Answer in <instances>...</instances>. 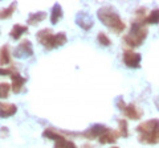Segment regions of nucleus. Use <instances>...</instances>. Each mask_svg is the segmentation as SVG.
<instances>
[{
  "label": "nucleus",
  "mask_w": 159,
  "mask_h": 148,
  "mask_svg": "<svg viewBox=\"0 0 159 148\" xmlns=\"http://www.w3.org/2000/svg\"><path fill=\"white\" fill-rule=\"evenodd\" d=\"M97 17L103 25L109 28L113 33L119 34L125 31L126 24L119 16L118 11L111 6H103L97 11Z\"/></svg>",
  "instance_id": "1"
},
{
  "label": "nucleus",
  "mask_w": 159,
  "mask_h": 148,
  "mask_svg": "<svg viewBox=\"0 0 159 148\" xmlns=\"http://www.w3.org/2000/svg\"><path fill=\"white\" fill-rule=\"evenodd\" d=\"M138 141L154 146L159 143V119H148L137 126Z\"/></svg>",
  "instance_id": "2"
},
{
  "label": "nucleus",
  "mask_w": 159,
  "mask_h": 148,
  "mask_svg": "<svg viewBox=\"0 0 159 148\" xmlns=\"http://www.w3.org/2000/svg\"><path fill=\"white\" fill-rule=\"evenodd\" d=\"M148 34L147 25L142 20L134 19L130 25V31L123 36V42L130 48H138L146 41Z\"/></svg>",
  "instance_id": "3"
},
{
  "label": "nucleus",
  "mask_w": 159,
  "mask_h": 148,
  "mask_svg": "<svg viewBox=\"0 0 159 148\" xmlns=\"http://www.w3.org/2000/svg\"><path fill=\"white\" fill-rule=\"evenodd\" d=\"M36 38L44 48L48 49V50H52V49H56V48L65 45L66 41H68L65 32L53 33V31L51 28H44L41 31H39L36 33Z\"/></svg>",
  "instance_id": "4"
},
{
  "label": "nucleus",
  "mask_w": 159,
  "mask_h": 148,
  "mask_svg": "<svg viewBox=\"0 0 159 148\" xmlns=\"http://www.w3.org/2000/svg\"><path fill=\"white\" fill-rule=\"evenodd\" d=\"M43 136L47 137V139L54 140V148H78L74 144V141L69 140L68 137L64 136L61 131H58L53 127H47L43 131Z\"/></svg>",
  "instance_id": "5"
},
{
  "label": "nucleus",
  "mask_w": 159,
  "mask_h": 148,
  "mask_svg": "<svg viewBox=\"0 0 159 148\" xmlns=\"http://www.w3.org/2000/svg\"><path fill=\"white\" fill-rule=\"evenodd\" d=\"M122 61L129 69H139L142 62V56L141 53L134 52L133 49H125L122 53Z\"/></svg>",
  "instance_id": "6"
},
{
  "label": "nucleus",
  "mask_w": 159,
  "mask_h": 148,
  "mask_svg": "<svg viewBox=\"0 0 159 148\" xmlns=\"http://www.w3.org/2000/svg\"><path fill=\"white\" fill-rule=\"evenodd\" d=\"M106 130H107V126L101 124V123H96V124H93L89 128H86L85 131L77 132V134H78V136H81L86 140H94V139L98 140V137L101 136Z\"/></svg>",
  "instance_id": "7"
},
{
  "label": "nucleus",
  "mask_w": 159,
  "mask_h": 148,
  "mask_svg": "<svg viewBox=\"0 0 159 148\" xmlns=\"http://www.w3.org/2000/svg\"><path fill=\"white\" fill-rule=\"evenodd\" d=\"M13 56L16 58H28V57H32L33 56V45L32 42L24 38V40L20 41L19 45L15 48V52H13Z\"/></svg>",
  "instance_id": "8"
},
{
  "label": "nucleus",
  "mask_w": 159,
  "mask_h": 148,
  "mask_svg": "<svg viewBox=\"0 0 159 148\" xmlns=\"http://www.w3.org/2000/svg\"><path fill=\"white\" fill-rule=\"evenodd\" d=\"M122 112L126 118H129V119H131V120H139L143 116V110L141 107H138L135 103H129V105H126L123 107Z\"/></svg>",
  "instance_id": "9"
},
{
  "label": "nucleus",
  "mask_w": 159,
  "mask_h": 148,
  "mask_svg": "<svg viewBox=\"0 0 159 148\" xmlns=\"http://www.w3.org/2000/svg\"><path fill=\"white\" fill-rule=\"evenodd\" d=\"M76 23L80 28H82L84 31H90L94 25V21H93V17L85 11H81L77 13L76 16Z\"/></svg>",
  "instance_id": "10"
},
{
  "label": "nucleus",
  "mask_w": 159,
  "mask_h": 148,
  "mask_svg": "<svg viewBox=\"0 0 159 148\" xmlns=\"http://www.w3.org/2000/svg\"><path fill=\"white\" fill-rule=\"evenodd\" d=\"M119 132L117 130H111V128L107 127V130L103 132V134L98 137V143L102 146L105 144H113V143H116L118 139H119Z\"/></svg>",
  "instance_id": "11"
},
{
  "label": "nucleus",
  "mask_w": 159,
  "mask_h": 148,
  "mask_svg": "<svg viewBox=\"0 0 159 148\" xmlns=\"http://www.w3.org/2000/svg\"><path fill=\"white\" fill-rule=\"evenodd\" d=\"M11 80H12V85H11L12 86V91L15 93V94L21 93L23 89H24V85H25V82H27V78L23 77L21 74L16 70L11 76Z\"/></svg>",
  "instance_id": "12"
},
{
  "label": "nucleus",
  "mask_w": 159,
  "mask_h": 148,
  "mask_svg": "<svg viewBox=\"0 0 159 148\" xmlns=\"http://www.w3.org/2000/svg\"><path fill=\"white\" fill-rule=\"evenodd\" d=\"M17 112V107L13 103H7V102H0V118L6 119L15 115Z\"/></svg>",
  "instance_id": "13"
},
{
  "label": "nucleus",
  "mask_w": 159,
  "mask_h": 148,
  "mask_svg": "<svg viewBox=\"0 0 159 148\" xmlns=\"http://www.w3.org/2000/svg\"><path fill=\"white\" fill-rule=\"evenodd\" d=\"M64 16V12H62V7H61V4H53V7L51 9V23H52V25H56V24H58V21L62 19Z\"/></svg>",
  "instance_id": "14"
},
{
  "label": "nucleus",
  "mask_w": 159,
  "mask_h": 148,
  "mask_svg": "<svg viewBox=\"0 0 159 148\" xmlns=\"http://www.w3.org/2000/svg\"><path fill=\"white\" fill-rule=\"evenodd\" d=\"M45 19H47V12H44V11L32 12L27 19V24L28 25H37V24L44 21Z\"/></svg>",
  "instance_id": "15"
},
{
  "label": "nucleus",
  "mask_w": 159,
  "mask_h": 148,
  "mask_svg": "<svg viewBox=\"0 0 159 148\" xmlns=\"http://www.w3.org/2000/svg\"><path fill=\"white\" fill-rule=\"evenodd\" d=\"M9 63H11V48L6 44L0 48V65L6 66Z\"/></svg>",
  "instance_id": "16"
},
{
  "label": "nucleus",
  "mask_w": 159,
  "mask_h": 148,
  "mask_svg": "<svg viewBox=\"0 0 159 148\" xmlns=\"http://www.w3.org/2000/svg\"><path fill=\"white\" fill-rule=\"evenodd\" d=\"M28 32V25H21V24H15L12 27L11 32H9V36H11L13 40H19L20 37L23 36L24 33Z\"/></svg>",
  "instance_id": "17"
},
{
  "label": "nucleus",
  "mask_w": 159,
  "mask_h": 148,
  "mask_svg": "<svg viewBox=\"0 0 159 148\" xmlns=\"http://www.w3.org/2000/svg\"><path fill=\"white\" fill-rule=\"evenodd\" d=\"M143 23L146 25H158L159 24V8H154L152 11H150V13L145 17Z\"/></svg>",
  "instance_id": "18"
},
{
  "label": "nucleus",
  "mask_w": 159,
  "mask_h": 148,
  "mask_svg": "<svg viewBox=\"0 0 159 148\" xmlns=\"http://www.w3.org/2000/svg\"><path fill=\"white\" fill-rule=\"evenodd\" d=\"M16 7H17V3L13 2L11 3L7 8H2L0 9V20H6V19H9L13 15V12L16 11Z\"/></svg>",
  "instance_id": "19"
},
{
  "label": "nucleus",
  "mask_w": 159,
  "mask_h": 148,
  "mask_svg": "<svg viewBox=\"0 0 159 148\" xmlns=\"http://www.w3.org/2000/svg\"><path fill=\"white\" fill-rule=\"evenodd\" d=\"M118 123V132H119V135H121L122 137H127L129 136V124H127V120L126 119H118L117 120Z\"/></svg>",
  "instance_id": "20"
},
{
  "label": "nucleus",
  "mask_w": 159,
  "mask_h": 148,
  "mask_svg": "<svg viewBox=\"0 0 159 148\" xmlns=\"http://www.w3.org/2000/svg\"><path fill=\"white\" fill-rule=\"evenodd\" d=\"M97 41H98L99 45H102V46H110L111 45L110 37H109L105 32H98V34H97Z\"/></svg>",
  "instance_id": "21"
},
{
  "label": "nucleus",
  "mask_w": 159,
  "mask_h": 148,
  "mask_svg": "<svg viewBox=\"0 0 159 148\" xmlns=\"http://www.w3.org/2000/svg\"><path fill=\"white\" fill-rule=\"evenodd\" d=\"M12 90V86L7 82H0V99L8 98L9 91Z\"/></svg>",
  "instance_id": "22"
},
{
  "label": "nucleus",
  "mask_w": 159,
  "mask_h": 148,
  "mask_svg": "<svg viewBox=\"0 0 159 148\" xmlns=\"http://www.w3.org/2000/svg\"><path fill=\"white\" fill-rule=\"evenodd\" d=\"M16 72V67H15V65H9V67H0V76H9L11 77L12 74Z\"/></svg>",
  "instance_id": "23"
},
{
  "label": "nucleus",
  "mask_w": 159,
  "mask_h": 148,
  "mask_svg": "<svg viewBox=\"0 0 159 148\" xmlns=\"http://www.w3.org/2000/svg\"><path fill=\"white\" fill-rule=\"evenodd\" d=\"M154 105L157 106V110L159 111V95H158V97H155V98H154Z\"/></svg>",
  "instance_id": "24"
},
{
  "label": "nucleus",
  "mask_w": 159,
  "mask_h": 148,
  "mask_svg": "<svg viewBox=\"0 0 159 148\" xmlns=\"http://www.w3.org/2000/svg\"><path fill=\"white\" fill-rule=\"evenodd\" d=\"M81 148H94L90 143H85V144H82V147Z\"/></svg>",
  "instance_id": "25"
},
{
  "label": "nucleus",
  "mask_w": 159,
  "mask_h": 148,
  "mask_svg": "<svg viewBox=\"0 0 159 148\" xmlns=\"http://www.w3.org/2000/svg\"><path fill=\"white\" fill-rule=\"evenodd\" d=\"M111 148H119V147H111Z\"/></svg>",
  "instance_id": "26"
}]
</instances>
